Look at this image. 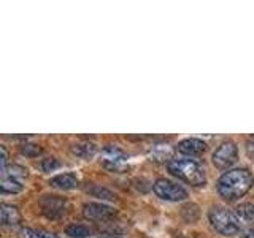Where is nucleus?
I'll list each match as a JSON object with an SVG mask.
<instances>
[{"instance_id":"obj_4","label":"nucleus","mask_w":254,"mask_h":238,"mask_svg":"<svg viewBox=\"0 0 254 238\" xmlns=\"http://www.w3.org/2000/svg\"><path fill=\"white\" fill-rule=\"evenodd\" d=\"M153 190L161 200H165V202H183L189 197L188 190L181 184L167 178L156 179L153 184Z\"/></svg>"},{"instance_id":"obj_21","label":"nucleus","mask_w":254,"mask_h":238,"mask_svg":"<svg viewBox=\"0 0 254 238\" xmlns=\"http://www.w3.org/2000/svg\"><path fill=\"white\" fill-rule=\"evenodd\" d=\"M242 238H254V224L242 232Z\"/></svg>"},{"instance_id":"obj_6","label":"nucleus","mask_w":254,"mask_h":238,"mask_svg":"<svg viewBox=\"0 0 254 238\" xmlns=\"http://www.w3.org/2000/svg\"><path fill=\"white\" fill-rule=\"evenodd\" d=\"M213 165L219 170H230L238 161V146L234 141H222L211 156Z\"/></svg>"},{"instance_id":"obj_14","label":"nucleus","mask_w":254,"mask_h":238,"mask_svg":"<svg viewBox=\"0 0 254 238\" xmlns=\"http://www.w3.org/2000/svg\"><path fill=\"white\" fill-rule=\"evenodd\" d=\"M0 189H2L3 194H19L22 192L24 184L19 179H16L13 177L2 175V178H0Z\"/></svg>"},{"instance_id":"obj_24","label":"nucleus","mask_w":254,"mask_h":238,"mask_svg":"<svg viewBox=\"0 0 254 238\" xmlns=\"http://www.w3.org/2000/svg\"><path fill=\"white\" fill-rule=\"evenodd\" d=\"M253 143H254V138H253ZM253 148H254V146H253Z\"/></svg>"},{"instance_id":"obj_17","label":"nucleus","mask_w":254,"mask_h":238,"mask_svg":"<svg viewBox=\"0 0 254 238\" xmlns=\"http://www.w3.org/2000/svg\"><path fill=\"white\" fill-rule=\"evenodd\" d=\"M237 216L240 218V221L245 222H253L254 221V205L253 203H240L237 206Z\"/></svg>"},{"instance_id":"obj_1","label":"nucleus","mask_w":254,"mask_h":238,"mask_svg":"<svg viewBox=\"0 0 254 238\" xmlns=\"http://www.w3.org/2000/svg\"><path fill=\"white\" fill-rule=\"evenodd\" d=\"M254 186V178L248 169H230L218 179V194L227 202H237Z\"/></svg>"},{"instance_id":"obj_13","label":"nucleus","mask_w":254,"mask_h":238,"mask_svg":"<svg viewBox=\"0 0 254 238\" xmlns=\"http://www.w3.org/2000/svg\"><path fill=\"white\" fill-rule=\"evenodd\" d=\"M64 232L68 238H89L94 235V229L89 227L87 224H79V222H73V224H68Z\"/></svg>"},{"instance_id":"obj_22","label":"nucleus","mask_w":254,"mask_h":238,"mask_svg":"<svg viewBox=\"0 0 254 238\" xmlns=\"http://www.w3.org/2000/svg\"><path fill=\"white\" fill-rule=\"evenodd\" d=\"M0 151H2V170H5L6 169V161H8V153H6V148L5 146H2L0 148Z\"/></svg>"},{"instance_id":"obj_20","label":"nucleus","mask_w":254,"mask_h":238,"mask_svg":"<svg viewBox=\"0 0 254 238\" xmlns=\"http://www.w3.org/2000/svg\"><path fill=\"white\" fill-rule=\"evenodd\" d=\"M59 167H61V162L56 157H46V159H43L42 162H40V169H42L45 173L58 170Z\"/></svg>"},{"instance_id":"obj_23","label":"nucleus","mask_w":254,"mask_h":238,"mask_svg":"<svg viewBox=\"0 0 254 238\" xmlns=\"http://www.w3.org/2000/svg\"><path fill=\"white\" fill-rule=\"evenodd\" d=\"M107 238H119V237H107Z\"/></svg>"},{"instance_id":"obj_12","label":"nucleus","mask_w":254,"mask_h":238,"mask_svg":"<svg viewBox=\"0 0 254 238\" xmlns=\"http://www.w3.org/2000/svg\"><path fill=\"white\" fill-rule=\"evenodd\" d=\"M71 154L79 157V159H84V161H89L92 159L95 154H97V146L94 145V143H89V141H83V143H76L70 148Z\"/></svg>"},{"instance_id":"obj_8","label":"nucleus","mask_w":254,"mask_h":238,"mask_svg":"<svg viewBox=\"0 0 254 238\" xmlns=\"http://www.w3.org/2000/svg\"><path fill=\"white\" fill-rule=\"evenodd\" d=\"M116 214L111 206L99 202H89L83 205V216L89 221H108Z\"/></svg>"},{"instance_id":"obj_5","label":"nucleus","mask_w":254,"mask_h":238,"mask_svg":"<svg viewBox=\"0 0 254 238\" xmlns=\"http://www.w3.org/2000/svg\"><path fill=\"white\" fill-rule=\"evenodd\" d=\"M40 208L46 219L50 221H59L67 214L68 211V202L61 195L46 194L40 198Z\"/></svg>"},{"instance_id":"obj_7","label":"nucleus","mask_w":254,"mask_h":238,"mask_svg":"<svg viewBox=\"0 0 254 238\" xmlns=\"http://www.w3.org/2000/svg\"><path fill=\"white\" fill-rule=\"evenodd\" d=\"M126 153L123 149H119L118 146H107L103 149V167L110 172H118L121 173L123 170H126Z\"/></svg>"},{"instance_id":"obj_15","label":"nucleus","mask_w":254,"mask_h":238,"mask_svg":"<svg viewBox=\"0 0 254 238\" xmlns=\"http://www.w3.org/2000/svg\"><path fill=\"white\" fill-rule=\"evenodd\" d=\"M21 238H59L54 232L45 229H34V227H22L19 230Z\"/></svg>"},{"instance_id":"obj_2","label":"nucleus","mask_w":254,"mask_h":238,"mask_svg":"<svg viewBox=\"0 0 254 238\" xmlns=\"http://www.w3.org/2000/svg\"><path fill=\"white\" fill-rule=\"evenodd\" d=\"M167 170L178 179L188 182L194 187H202L206 184L205 169L192 159H173L167 164Z\"/></svg>"},{"instance_id":"obj_9","label":"nucleus","mask_w":254,"mask_h":238,"mask_svg":"<svg viewBox=\"0 0 254 238\" xmlns=\"http://www.w3.org/2000/svg\"><path fill=\"white\" fill-rule=\"evenodd\" d=\"M177 151L183 156H200L206 151V143L200 138H185L177 145Z\"/></svg>"},{"instance_id":"obj_18","label":"nucleus","mask_w":254,"mask_h":238,"mask_svg":"<svg viewBox=\"0 0 254 238\" xmlns=\"http://www.w3.org/2000/svg\"><path fill=\"white\" fill-rule=\"evenodd\" d=\"M2 175H6V177H13L16 179H19V178H27V169H24V167L21 165H8L5 170H2Z\"/></svg>"},{"instance_id":"obj_19","label":"nucleus","mask_w":254,"mask_h":238,"mask_svg":"<svg viewBox=\"0 0 254 238\" xmlns=\"http://www.w3.org/2000/svg\"><path fill=\"white\" fill-rule=\"evenodd\" d=\"M19 151H21V154L26 156V157H38L43 153L42 146L35 145V143H22V145L19 146Z\"/></svg>"},{"instance_id":"obj_11","label":"nucleus","mask_w":254,"mask_h":238,"mask_svg":"<svg viewBox=\"0 0 254 238\" xmlns=\"http://www.w3.org/2000/svg\"><path fill=\"white\" fill-rule=\"evenodd\" d=\"M21 219L22 218L18 206L10 203H2V206H0V221H2V226H18Z\"/></svg>"},{"instance_id":"obj_10","label":"nucleus","mask_w":254,"mask_h":238,"mask_svg":"<svg viewBox=\"0 0 254 238\" xmlns=\"http://www.w3.org/2000/svg\"><path fill=\"white\" fill-rule=\"evenodd\" d=\"M50 186L61 190H73L79 186V179L75 173H61L50 179Z\"/></svg>"},{"instance_id":"obj_3","label":"nucleus","mask_w":254,"mask_h":238,"mask_svg":"<svg viewBox=\"0 0 254 238\" xmlns=\"http://www.w3.org/2000/svg\"><path fill=\"white\" fill-rule=\"evenodd\" d=\"M208 221L211 227L224 237L237 235L242 230V221L237 216V213L221 205L211 206V210L208 211Z\"/></svg>"},{"instance_id":"obj_16","label":"nucleus","mask_w":254,"mask_h":238,"mask_svg":"<svg viewBox=\"0 0 254 238\" xmlns=\"http://www.w3.org/2000/svg\"><path fill=\"white\" fill-rule=\"evenodd\" d=\"M86 192L91 197L100 198V200H115V197H116L110 189L103 187L100 184H91L89 187H86Z\"/></svg>"}]
</instances>
